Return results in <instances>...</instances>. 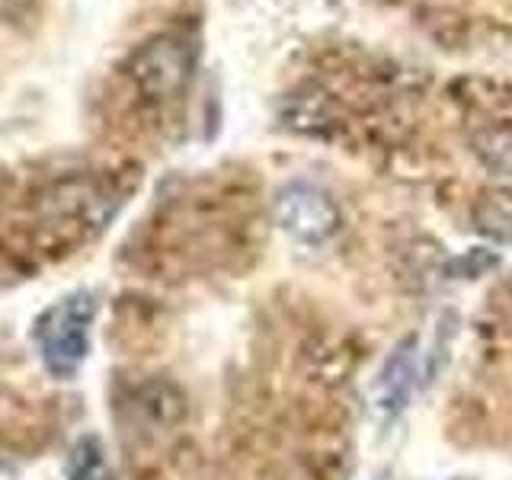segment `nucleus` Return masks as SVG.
I'll list each match as a JSON object with an SVG mask.
<instances>
[{"instance_id": "nucleus-8", "label": "nucleus", "mask_w": 512, "mask_h": 480, "mask_svg": "<svg viewBox=\"0 0 512 480\" xmlns=\"http://www.w3.org/2000/svg\"><path fill=\"white\" fill-rule=\"evenodd\" d=\"M509 288H512V272H509Z\"/></svg>"}, {"instance_id": "nucleus-4", "label": "nucleus", "mask_w": 512, "mask_h": 480, "mask_svg": "<svg viewBox=\"0 0 512 480\" xmlns=\"http://www.w3.org/2000/svg\"><path fill=\"white\" fill-rule=\"evenodd\" d=\"M272 218L298 244L320 247L340 231L343 215L324 189L311 183H288L272 199Z\"/></svg>"}, {"instance_id": "nucleus-1", "label": "nucleus", "mask_w": 512, "mask_h": 480, "mask_svg": "<svg viewBox=\"0 0 512 480\" xmlns=\"http://www.w3.org/2000/svg\"><path fill=\"white\" fill-rule=\"evenodd\" d=\"M132 183L122 173L80 170L36 183L10 208L0 240L23 260H58L80 250L116 218Z\"/></svg>"}, {"instance_id": "nucleus-6", "label": "nucleus", "mask_w": 512, "mask_h": 480, "mask_svg": "<svg viewBox=\"0 0 512 480\" xmlns=\"http://www.w3.org/2000/svg\"><path fill=\"white\" fill-rule=\"evenodd\" d=\"M471 228L493 240V244H512V192L509 189H484L471 205Z\"/></svg>"}, {"instance_id": "nucleus-2", "label": "nucleus", "mask_w": 512, "mask_h": 480, "mask_svg": "<svg viewBox=\"0 0 512 480\" xmlns=\"http://www.w3.org/2000/svg\"><path fill=\"white\" fill-rule=\"evenodd\" d=\"M96 295L80 288L58 298L55 304L36 317L32 324V340H36L42 365L55 378L68 381L84 368L90 356V336H93V320H96Z\"/></svg>"}, {"instance_id": "nucleus-7", "label": "nucleus", "mask_w": 512, "mask_h": 480, "mask_svg": "<svg viewBox=\"0 0 512 480\" xmlns=\"http://www.w3.org/2000/svg\"><path fill=\"white\" fill-rule=\"evenodd\" d=\"M64 474H68V480H119L103 442L96 436H80L68 448V458H64Z\"/></svg>"}, {"instance_id": "nucleus-5", "label": "nucleus", "mask_w": 512, "mask_h": 480, "mask_svg": "<svg viewBox=\"0 0 512 480\" xmlns=\"http://www.w3.org/2000/svg\"><path fill=\"white\" fill-rule=\"evenodd\" d=\"M416 352H420V336L410 333L394 346L388 362H384L378 384H375V400L384 413H400L407 407L413 378H416V359H420Z\"/></svg>"}, {"instance_id": "nucleus-3", "label": "nucleus", "mask_w": 512, "mask_h": 480, "mask_svg": "<svg viewBox=\"0 0 512 480\" xmlns=\"http://www.w3.org/2000/svg\"><path fill=\"white\" fill-rule=\"evenodd\" d=\"M192 68H196V45L180 32H157L128 55L122 74L138 100L164 106L186 90Z\"/></svg>"}]
</instances>
